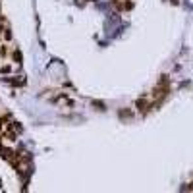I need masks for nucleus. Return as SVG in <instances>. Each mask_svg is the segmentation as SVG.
<instances>
[{"label":"nucleus","instance_id":"obj_1","mask_svg":"<svg viewBox=\"0 0 193 193\" xmlns=\"http://www.w3.org/2000/svg\"><path fill=\"white\" fill-rule=\"evenodd\" d=\"M8 52H10V48H8V45H0V56H8Z\"/></svg>","mask_w":193,"mask_h":193},{"label":"nucleus","instance_id":"obj_2","mask_svg":"<svg viewBox=\"0 0 193 193\" xmlns=\"http://www.w3.org/2000/svg\"><path fill=\"white\" fill-rule=\"evenodd\" d=\"M12 68L10 66H4V68H0V71H2V74H8V71H10Z\"/></svg>","mask_w":193,"mask_h":193}]
</instances>
